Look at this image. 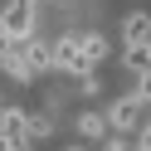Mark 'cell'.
<instances>
[{"label": "cell", "mask_w": 151, "mask_h": 151, "mask_svg": "<svg viewBox=\"0 0 151 151\" xmlns=\"http://www.w3.org/2000/svg\"><path fill=\"white\" fill-rule=\"evenodd\" d=\"M122 39L127 44H151V15H127V20H122Z\"/></svg>", "instance_id": "obj_5"}, {"label": "cell", "mask_w": 151, "mask_h": 151, "mask_svg": "<svg viewBox=\"0 0 151 151\" xmlns=\"http://www.w3.org/2000/svg\"><path fill=\"white\" fill-rule=\"evenodd\" d=\"M68 151H78V146H68Z\"/></svg>", "instance_id": "obj_11"}, {"label": "cell", "mask_w": 151, "mask_h": 151, "mask_svg": "<svg viewBox=\"0 0 151 151\" xmlns=\"http://www.w3.org/2000/svg\"><path fill=\"white\" fill-rule=\"evenodd\" d=\"M29 137H54V117L49 112H29Z\"/></svg>", "instance_id": "obj_8"}, {"label": "cell", "mask_w": 151, "mask_h": 151, "mask_svg": "<svg viewBox=\"0 0 151 151\" xmlns=\"http://www.w3.org/2000/svg\"><path fill=\"white\" fill-rule=\"evenodd\" d=\"M141 93H132V98H117L107 107V122H112V132H137V122H141Z\"/></svg>", "instance_id": "obj_4"}, {"label": "cell", "mask_w": 151, "mask_h": 151, "mask_svg": "<svg viewBox=\"0 0 151 151\" xmlns=\"http://www.w3.org/2000/svg\"><path fill=\"white\" fill-rule=\"evenodd\" d=\"M102 127H112V122H102L98 112H83V117H78V137H83V141H98Z\"/></svg>", "instance_id": "obj_7"}, {"label": "cell", "mask_w": 151, "mask_h": 151, "mask_svg": "<svg viewBox=\"0 0 151 151\" xmlns=\"http://www.w3.org/2000/svg\"><path fill=\"white\" fill-rule=\"evenodd\" d=\"M102 54H107V39H98V34H63V39L54 44V68L83 78Z\"/></svg>", "instance_id": "obj_1"}, {"label": "cell", "mask_w": 151, "mask_h": 151, "mask_svg": "<svg viewBox=\"0 0 151 151\" xmlns=\"http://www.w3.org/2000/svg\"><path fill=\"white\" fill-rule=\"evenodd\" d=\"M137 93L151 102V68H146V73H137Z\"/></svg>", "instance_id": "obj_9"}, {"label": "cell", "mask_w": 151, "mask_h": 151, "mask_svg": "<svg viewBox=\"0 0 151 151\" xmlns=\"http://www.w3.org/2000/svg\"><path fill=\"white\" fill-rule=\"evenodd\" d=\"M141 151H151V127H146V132H141Z\"/></svg>", "instance_id": "obj_10"}, {"label": "cell", "mask_w": 151, "mask_h": 151, "mask_svg": "<svg viewBox=\"0 0 151 151\" xmlns=\"http://www.w3.org/2000/svg\"><path fill=\"white\" fill-rule=\"evenodd\" d=\"M122 68L127 73H146L151 68V44H127L122 49Z\"/></svg>", "instance_id": "obj_6"}, {"label": "cell", "mask_w": 151, "mask_h": 151, "mask_svg": "<svg viewBox=\"0 0 151 151\" xmlns=\"http://www.w3.org/2000/svg\"><path fill=\"white\" fill-rule=\"evenodd\" d=\"M0 137H5V151H24V146H29V112H20V107H5Z\"/></svg>", "instance_id": "obj_3"}, {"label": "cell", "mask_w": 151, "mask_h": 151, "mask_svg": "<svg viewBox=\"0 0 151 151\" xmlns=\"http://www.w3.org/2000/svg\"><path fill=\"white\" fill-rule=\"evenodd\" d=\"M34 34V0H10L5 5V39H29Z\"/></svg>", "instance_id": "obj_2"}]
</instances>
